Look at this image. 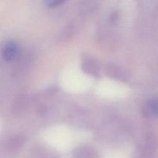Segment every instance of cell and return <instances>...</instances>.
I'll return each instance as SVG.
<instances>
[{
	"label": "cell",
	"instance_id": "1",
	"mask_svg": "<svg viewBox=\"0 0 158 158\" xmlns=\"http://www.w3.org/2000/svg\"><path fill=\"white\" fill-rule=\"evenodd\" d=\"M19 52V46L14 41H8L2 46L0 53L3 60L6 62H12Z\"/></svg>",
	"mask_w": 158,
	"mask_h": 158
},
{
	"label": "cell",
	"instance_id": "2",
	"mask_svg": "<svg viewBox=\"0 0 158 158\" xmlns=\"http://www.w3.org/2000/svg\"><path fill=\"white\" fill-rule=\"evenodd\" d=\"M23 143V137L19 135H12L9 138H6L3 141L2 148L9 153H12L16 151L19 148H21Z\"/></svg>",
	"mask_w": 158,
	"mask_h": 158
},
{
	"label": "cell",
	"instance_id": "3",
	"mask_svg": "<svg viewBox=\"0 0 158 158\" xmlns=\"http://www.w3.org/2000/svg\"><path fill=\"white\" fill-rule=\"evenodd\" d=\"M73 158H99L97 153L91 148L83 147L77 148L73 154Z\"/></svg>",
	"mask_w": 158,
	"mask_h": 158
},
{
	"label": "cell",
	"instance_id": "4",
	"mask_svg": "<svg viewBox=\"0 0 158 158\" xmlns=\"http://www.w3.org/2000/svg\"><path fill=\"white\" fill-rule=\"evenodd\" d=\"M148 115H153L158 117V97L150 100L146 105L144 110Z\"/></svg>",
	"mask_w": 158,
	"mask_h": 158
},
{
	"label": "cell",
	"instance_id": "5",
	"mask_svg": "<svg viewBox=\"0 0 158 158\" xmlns=\"http://www.w3.org/2000/svg\"><path fill=\"white\" fill-rule=\"evenodd\" d=\"M83 69H84L85 72L92 75H97L98 73V66L95 62L92 61V60H86L84 62Z\"/></svg>",
	"mask_w": 158,
	"mask_h": 158
},
{
	"label": "cell",
	"instance_id": "6",
	"mask_svg": "<svg viewBox=\"0 0 158 158\" xmlns=\"http://www.w3.org/2000/svg\"><path fill=\"white\" fill-rule=\"evenodd\" d=\"M108 69H109L108 73L115 79H117V80L126 79V74L123 72V69H121L120 68L117 67V66H110Z\"/></svg>",
	"mask_w": 158,
	"mask_h": 158
},
{
	"label": "cell",
	"instance_id": "7",
	"mask_svg": "<svg viewBox=\"0 0 158 158\" xmlns=\"http://www.w3.org/2000/svg\"><path fill=\"white\" fill-rule=\"evenodd\" d=\"M64 2L63 1H48L46 2V4L49 6V7H55V6H58L61 5L62 3Z\"/></svg>",
	"mask_w": 158,
	"mask_h": 158
}]
</instances>
